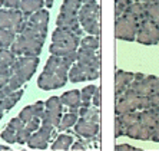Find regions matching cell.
Listing matches in <instances>:
<instances>
[{
  "mask_svg": "<svg viewBox=\"0 0 159 151\" xmlns=\"http://www.w3.org/2000/svg\"><path fill=\"white\" fill-rule=\"evenodd\" d=\"M2 6H3V0H0V7H2Z\"/></svg>",
  "mask_w": 159,
  "mask_h": 151,
  "instance_id": "obj_55",
  "label": "cell"
},
{
  "mask_svg": "<svg viewBox=\"0 0 159 151\" xmlns=\"http://www.w3.org/2000/svg\"><path fill=\"white\" fill-rule=\"evenodd\" d=\"M80 48L85 49H92V51H98L100 48V41L98 36H83L80 39Z\"/></svg>",
  "mask_w": 159,
  "mask_h": 151,
  "instance_id": "obj_29",
  "label": "cell"
},
{
  "mask_svg": "<svg viewBox=\"0 0 159 151\" xmlns=\"http://www.w3.org/2000/svg\"><path fill=\"white\" fill-rule=\"evenodd\" d=\"M9 75H4V74H2L0 72V88H3L4 85H7V82H9Z\"/></svg>",
  "mask_w": 159,
  "mask_h": 151,
  "instance_id": "obj_47",
  "label": "cell"
},
{
  "mask_svg": "<svg viewBox=\"0 0 159 151\" xmlns=\"http://www.w3.org/2000/svg\"><path fill=\"white\" fill-rule=\"evenodd\" d=\"M17 117L20 118V119H22V121L25 122V124H26L27 121H30V119H32V118L34 117L33 107H32V105H29V107H25L22 111H20V112H19Z\"/></svg>",
  "mask_w": 159,
  "mask_h": 151,
  "instance_id": "obj_34",
  "label": "cell"
},
{
  "mask_svg": "<svg viewBox=\"0 0 159 151\" xmlns=\"http://www.w3.org/2000/svg\"><path fill=\"white\" fill-rule=\"evenodd\" d=\"M11 10L10 9H0V27L11 30Z\"/></svg>",
  "mask_w": 159,
  "mask_h": 151,
  "instance_id": "obj_31",
  "label": "cell"
},
{
  "mask_svg": "<svg viewBox=\"0 0 159 151\" xmlns=\"http://www.w3.org/2000/svg\"><path fill=\"white\" fill-rule=\"evenodd\" d=\"M72 144H73V137L69 134H60L55 140V143L52 144V150H69Z\"/></svg>",
  "mask_w": 159,
  "mask_h": 151,
  "instance_id": "obj_22",
  "label": "cell"
},
{
  "mask_svg": "<svg viewBox=\"0 0 159 151\" xmlns=\"http://www.w3.org/2000/svg\"><path fill=\"white\" fill-rule=\"evenodd\" d=\"M7 127H9V128H11L13 131H17V129H20V128H23V127H25V122H23L19 117H15V118H11L10 121H9Z\"/></svg>",
  "mask_w": 159,
  "mask_h": 151,
  "instance_id": "obj_39",
  "label": "cell"
},
{
  "mask_svg": "<svg viewBox=\"0 0 159 151\" xmlns=\"http://www.w3.org/2000/svg\"><path fill=\"white\" fill-rule=\"evenodd\" d=\"M52 42L53 43H62V42H73V43H78L80 45V36L73 32H69V30H65V29H57L53 30L52 33Z\"/></svg>",
  "mask_w": 159,
  "mask_h": 151,
  "instance_id": "obj_12",
  "label": "cell"
},
{
  "mask_svg": "<svg viewBox=\"0 0 159 151\" xmlns=\"http://www.w3.org/2000/svg\"><path fill=\"white\" fill-rule=\"evenodd\" d=\"M32 107H33V111H34V117L42 118V115H43V112H44V102L37 101V102L33 104Z\"/></svg>",
  "mask_w": 159,
  "mask_h": 151,
  "instance_id": "obj_40",
  "label": "cell"
},
{
  "mask_svg": "<svg viewBox=\"0 0 159 151\" xmlns=\"http://www.w3.org/2000/svg\"><path fill=\"white\" fill-rule=\"evenodd\" d=\"M11 92H13V89H11L9 85H4L3 88H0V100H2V98H4V96L10 95Z\"/></svg>",
  "mask_w": 159,
  "mask_h": 151,
  "instance_id": "obj_46",
  "label": "cell"
},
{
  "mask_svg": "<svg viewBox=\"0 0 159 151\" xmlns=\"http://www.w3.org/2000/svg\"><path fill=\"white\" fill-rule=\"evenodd\" d=\"M102 104V95H100V88H96L95 94L92 96V105H95V108H99Z\"/></svg>",
  "mask_w": 159,
  "mask_h": 151,
  "instance_id": "obj_41",
  "label": "cell"
},
{
  "mask_svg": "<svg viewBox=\"0 0 159 151\" xmlns=\"http://www.w3.org/2000/svg\"><path fill=\"white\" fill-rule=\"evenodd\" d=\"M3 114H4V111L0 108V119H2V117H3Z\"/></svg>",
  "mask_w": 159,
  "mask_h": 151,
  "instance_id": "obj_54",
  "label": "cell"
},
{
  "mask_svg": "<svg viewBox=\"0 0 159 151\" xmlns=\"http://www.w3.org/2000/svg\"><path fill=\"white\" fill-rule=\"evenodd\" d=\"M75 133L78 135L83 137V138H92L96 134H99V124L98 122L88 121L85 118L78 119V122L75 124Z\"/></svg>",
  "mask_w": 159,
  "mask_h": 151,
  "instance_id": "obj_8",
  "label": "cell"
},
{
  "mask_svg": "<svg viewBox=\"0 0 159 151\" xmlns=\"http://www.w3.org/2000/svg\"><path fill=\"white\" fill-rule=\"evenodd\" d=\"M125 133H126V128L118 119H115V137L116 138H118V137H122V135H125Z\"/></svg>",
  "mask_w": 159,
  "mask_h": 151,
  "instance_id": "obj_42",
  "label": "cell"
},
{
  "mask_svg": "<svg viewBox=\"0 0 159 151\" xmlns=\"http://www.w3.org/2000/svg\"><path fill=\"white\" fill-rule=\"evenodd\" d=\"M44 4H46L48 7H52V6H53V0H44Z\"/></svg>",
  "mask_w": 159,
  "mask_h": 151,
  "instance_id": "obj_51",
  "label": "cell"
},
{
  "mask_svg": "<svg viewBox=\"0 0 159 151\" xmlns=\"http://www.w3.org/2000/svg\"><path fill=\"white\" fill-rule=\"evenodd\" d=\"M60 101H62L63 105H67L72 111L79 110L80 107V91L78 89H73V91H67L60 96Z\"/></svg>",
  "mask_w": 159,
  "mask_h": 151,
  "instance_id": "obj_16",
  "label": "cell"
},
{
  "mask_svg": "<svg viewBox=\"0 0 159 151\" xmlns=\"http://www.w3.org/2000/svg\"><path fill=\"white\" fill-rule=\"evenodd\" d=\"M16 39V33L10 29L0 27V48H10Z\"/></svg>",
  "mask_w": 159,
  "mask_h": 151,
  "instance_id": "obj_24",
  "label": "cell"
},
{
  "mask_svg": "<svg viewBox=\"0 0 159 151\" xmlns=\"http://www.w3.org/2000/svg\"><path fill=\"white\" fill-rule=\"evenodd\" d=\"M79 48L78 43H73V42H62V43H53L50 45V55H56V56H66L72 52H76Z\"/></svg>",
  "mask_w": 159,
  "mask_h": 151,
  "instance_id": "obj_13",
  "label": "cell"
},
{
  "mask_svg": "<svg viewBox=\"0 0 159 151\" xmlns=\"http://www.w3.org/2000/svg\"><path fill=\"white\" fill-rule=\"evenodd\" d=\"M70 148H73V150H85V148H86V144L82 143V141H78V143H73V144H72Z\"/></svg>",
  "mask_w": 159,
  "mask_h": 151,
  "instance_id": "obj_48",
  "label": "cell"
},
{
  "mask_svg": "<svg viewBox=\"0 0 159 151\" xmlns=\"http://www.w3.org/2000/svg\"><path fill=\"white\" fill-rule=\"evenodd\" d=\"M116 4H115V12H116V17L119 16H122L125 13V10L128 9L130 3H132L133 0H115Z\"/></svg>",
  "mask_w": 159,
  "mask_h": 151,
  "instance_id": "obj_35",
  "label": "cell"
},
{
  "mask_svg": "<svg viewBox=\"0 0 159 151\" xmlns=\"http://www.w3.org/2000/svg\"><path fill=\"white\" fill-rule=\"evenodd\" d=\"M142 3H155V2H158V0H141Z\"/></svg>",
  "mask_w": 159,
  "mask_h": 151,
  "instance_id": "obj_53",
  "label": "cell"
},
{
  "mask_svg": "<svg viewBox=\"0 0 159 151\" xmlns=\"http://www.w3.org/2000/svg\"><path fill=\"white\" fill-rule=\"evenodd\" d=\"M135 41L142 45H156L159 43V25L152 22L151 19L145 17L139 22L138 33Z\"/></svg>",
  "mask_w": 159,
  "mask_h": 151,
  "instance_id": "obj_5",
  "label": "cell"
},
{
  "mask_svg": "<svg viewBox=\"0 0 159 151\" xmlns=\"http://www.w3.org/2000/svg\"><path fill=\"white\" fill-rule=\"evenodd\" d=\"M125 15L133 17L135 20L141 22L142 19L146 17V10H145V3L142 2H132L125 10Z\"/></svg>",
  "mask_w": 159,
  "mask_h": 151,
  "instance_id": "obj_17",
  "label": "cell"
},
{
  "mask_svg": "<svg viewBox=\"0 0 159 151\" xmlns=\"http://www.w3.org/2000/svg\"><path fill=\"white\" fill-rule=\"evenodd\" d=\"M96 3V0H82V4H93Z\"/></svg>",
  "mask_w": 159,
  "mask_h": 151,
  "instance_id": "obj_50",
  "label": "cell"
},
{
  "mask_svg": "<svg viewBox=\"0 0 159 151\" xmlns=\"http://www.w3.org/2000/svg\"><path fill=\"white\" fill-rule=\"evenodd\" d=\"M125 135L129 137V138H133V140L149 141L151 140V128H149V127H145L141 121H138L126 128Z\"/></svg>",
  "mask_w": 159,
  "mask_h": 151,
  "instance_id": "obj_9",
  "label": "cell"
},
{
  "mask_svg": "<svg viewBox=\"0 0 159 151\" xmlns=\"http://www.w3.org/2000/svg\"><path fill=\"white\" fill-rule=\"evenodd\" d=\"M23 94H25V91H23V89L13 91L10 95L4 96V98H2V100H0V108H2L3 111L11 110V108H13L16 104L19 102V100H20V98L23 96Z\"/></svg>",
  "mask_w": 159,
  "mask_h": 151,
  "instance_id": "obj_18",
  "label": "cell"
},
{
  "mask_svg": "<svg viewBox=\"0 0 159 151\" xmlns=\"http://www.w3.org/2000/svg\"><path fill=\"white\" fill-rule=\"evenodd\" d=\"M56 25H57V27H60V29L73 32V33L79 35L80 37H82V35H83V30L80 29V23H79L78 16H66V15L59 13V16L56 19Z\"/></svg>",
  "mask_w": 159,
  "mask_h": 151,
  "instance_id": "obj_7",
  "label": "cell"
},
{
  "mask_svg": "<svg viewBox=\"0 0 159 151\" xmlns=\"http://www.w3.org/2000/svg\"><path fill=\"white\" fill-rule=\"evenodd\" d=\"M138 27H139V22L123 13L122 16L116 17V22H115L116 39H119V41H128V42L135 41L136 33H138Z\"/></svg>",
  "mask_w": 159,
  "mask_h": 151,
  "instance_id": "obj_2",
  "label": "cell"
},
{
  "mask_svg": "<svg viewBox=\"0 0 159 151\" xmlns=\"http://www.w3.org/2000/svg\"><path fill=\"white\" fill-rule=\"evenodd\" d=\"M30 135H32V133H30L26 127L17 129V131H16V143L17 144H26L27 140L30 138Z\"/></svg>",
  "mask_w": 159,
  "mask_h": 151,
  "instance_id": "obj_33",
  "label": "cell"
},
{
  "mask_svg": "<svg viewBox=\"0 0 159 151\" xmlns=\"http://www.w3.org/2000/svg\"><path fill=\"white\" fill-rule=\"evenodd\" d=\"M27 22H29L30 25H33V26H36V27H39V29L43 30V32H48L49 12L48 10H43V9L34 12V13H32V15L29 16V20H27Z\"/></svg>",
  "mask_w": 159,
  "mask_h": 151,
  "instance_id": "obj_14",
  "label": "cell"
},
{
  "mask_svg": "<svg viewBox=\"0 0 159 151\" xmlns=\"http://www.w3.org/2000/svg\"><path fill=\"white\" fill-rule=\"evenodd\" d=\"M37 65H39V56H20L15 61L11 71L23 82H29L36 72Z\"/></svg>",
  "mask_w": 159,
  "mask_h": 151,
  "instance_id": "obj_4",
  "label": "cell"
},
{
  "mask_svg": "<svg viewBox=\"0 0 159 151\" xmlns=\"http://www.w3.org/2000/svg\"><path fill=\"white\" fill-rule=\"evenodd\" d=\"M100 7L98 3L82 4L78 12V19L85 32L93 36H100Z\"/></svg>",
  "mask_w": 159,
  "mask_h": 151,
  "instance_id": "obj_1",
  "label": "cell"
},
{
  "mask_svg": "<svg viewBox=\"0 0 159 151\" xmlns=\"http://www.w3.org/2000/svg\"><path fill=\"white\" fill-rule=\"evenodd\" d=\"M44 108L53 111H62V101H60L59 96H52L44 102Z\"/></svg>",
  "mask_w": 159,
  "mask_h": 151,
  "instance_id": "obj_32",
  "label": "cell"
},
{
  "mask_svg": "<svg viewBox=\"0 0 159 151\" xmlns=\"http://www.w3.org/2000/svg\"><path fill=\"white\" fill-rule=\"evenodd\" d=\"M23 84H25V82H23L16 74H11L10 78H9V82H7V85L10 86L11 89H13V91H17V89H20V86H22Z\"/></svg>",
  "mask_w": 159,
  "mask_h": 151,
  "instance_id": "obj_37",
  "label": "cell"
},
{
  "mask_svg": "<svg viewBox=\"0 0 159 151\" xmlns=\"http://www.w3.org/2000/svg\"><path fill=\"white\" fill-rule=\"evenodd\" d=\"M133 75L132 72H126V71L118 69L115 75V91H116V96H119L120 94L125 91L133 81Z\"/></svg>",
  "mask_w": 159,
  "mask_h": 151,
  "instance_id": "obj_10",
  "label": "cell"
},
{
  "mask_svg": "<svg viewBox=\"0 0 159 151\" xmlns=\"http://www.w3.org/2000/svg\"><path fill=\"white\" fill-rule=\"evenodd\" d=\"M43 4H44V0H20L19 9H20L23 13V19L27 20L32 13L40 10Z\"/></svg>",
  "mask_w": 159,
  "mask_h": 151,
  "instance_id": "obj_15",
  "label": "cell"
},
{
  "mask_svg": "<svg viewBox=\"0 0 159 151\" xmlns=\"http://www.w3.org/2000/svg\"><path fill=\"white\" fill-rule=\"evenodd\" d=\"M96 91L95 85H88L80 91V107H90L92 105V96Z\"/></svg>",
  "mask_w": 159,
  "mask_h": 151,
  "instance_id": "obj_26",
  "label": "cell"
},
{
  "mask_svg": "<svg viewBox=\"0 0 159 151\" xmlns=\"http://www.w3.org/2000/svg\"><path fill=\"white\" fill-rule=\"evenodd\" d=\"M149 102H151V107H156L159 105V92H151L148 95Z\"/></svg>",
  "mask_w": 159,
  "mask_h": 151,
  "instance_id": "obj_45",
  "label": "cell"
},
{
  "mask_svg": "<svg viewBox=\"0 0 159 151\" xmlns=\"http://www.w3.org/2000/svg\"><path fill=\"white\" fill-rule=\"evenodd\" d=\"M40 124H42L40 118H39V117H33L30 121H27L26 124H25V127L29 129L30 133H34V131H37V128L40 127Z\"/></svg>",
  "mask_w": 159,
  "mask_h": 151,
  "instance_id": "obj_38",
  "label": "cell"
},
{
  "mask_svg": "<svg viewBox=\"0 0 159 151\" xmlns=\"http://www.w3.org/2000/svg\"><path fill=\"white\" fill-rule=\"evenodd\" d=\"M16 61V55L6 48H0V72L10 76L13 74L11 66Z\"/></svg>",
  "mask_w": 159,
  "mask_h": 151,
  "instance_id": "obj_11",
  "label": "cell"
},
{
  "mask_svg": "<svg viewBox=\"0 0 159 151\" xmlns=\"http://www.w3.org/2000/svg\"><path fill=\"white\" fill-rule=\"evenodd\" d=\"M0 150H4V151H9L10 148L7 147V145H3V144H0Z\"/></svg>",
  "mask_w": 159,
  "mask_h": 151,
  "instance_id": "obj_52",
  "label": "cell"
},
{
  "mask_svg": "<svg viewBox=\"0 0 159 151\" xmlns=\"http://www.w3.org/2000/svg\"><path fill=\"white\" fill-rule=\"evenodd\" d=\"M79 119V114H78V110L76 111H70L69 114H66L65 117H62V119H60V124H59V128L62 129H67L70 128V127H73L76 122H78Z\"/></svg>",
  "mask_w": 159,
  "mask_h": 151,
  "instance_id": "obj_27",
  "label": "cell"
},
{
  "mask_svg": "<svg viewBox=\"0 0 159 151\" xmlns=\"http://www.w3.org/2000/svg\"><path fill=\"white\" fill-rule=\"evenodd\" d=\"M48 144H49V141L46 140L43 135H40L37 131L32 133L30 138L27 140V145H29L30 148H36V150H44V148H48Z\"/></svg>",
  "mask_w": 159,
  "mask_h": 151,
  "instance_id": "obj_21",
  "label": "cell"
},
{
  "mask_svg": "<svg viewBox=\"0 0 159 151\" xmlns=\"http://www.w3.org/2000/svg\"><path fill=\"white\" fill-rule=\"evenodd\" d=\"M82 6V0H63L60 6V13L66 16H78V12Z\"/></svg>",
  "mask_w": 159,
  "mask_h": 151,
  "instance_id": "obj_19",
  "label": "cell"
},
{
  "mask_svg": "<svg viewBox=\"0 0 159 151\" xmlns=\"http://www.w3.org/2000/svg\"><path fill=\"white\" fill-rule=\"evenodd\" d=\"M67 79H70V82H83L86 81V75L85 72L78 66V63L75 62L67 72Z\"/></svg>",
  "mask_w": 159,
  "mask_h": 151,
  "instance_id": "obj_28",
  "label": "cell"
},
{
  "mask_svg": "<svg viewBox=\"0 0 159 151\" xmlns=\"http://www.w3.org/2000/svg\"><path fill=\"white\" fill-rule=\"evenodd\" d=\"M42 124H50L53 127H59L60 119H62V111H53V110H46L42 115Z\"/></svg>",
  "mask_w": 159,
  "mask_h": 151,
  "instance_id": "obj_20",
  "label": "cell"
},
{
  "mask_svg": "<svg viewBox=\"0 0 159 151\" xmlns=\"http://www.w3.org/2000/svg\"><path fill=\"white\" fill-rule=\"evenodd\" d=\"M0 137H2V140H4L6 143H9V144H13V143H16V131H13L11 128H6L3 131V133L0 134Z\"/></svg>",
  "mask_w": 159,
  "mask_h": 151,
  "instance_id": "obj_36",
  "label": "cell"
},
{
  "mask_svg": "<svg viewBox=\"0 0 159 151\" xmlns=\"http://www.w3.org/2000/svg\"><path fill=\"white\" fill-rule=\"evenodd\" d=\"M116 150H135V147H132L129 144H119V145H116Z\"/></svg>",
  "mask_w": 159,
  "mask_h": 151,
  "instance_id": "obj_49",
  "label": "cell"
},
{
  "mask_svg": "<svg viewBox=\"0 0 159 151\" xmlns=\"http://www.w3.org/2000/svg\"><path fill=\"white\" fill-rule=\"evenodd\" d=\"M44 42L25 37L23 35H19L11 45L10 51L17 56H39L42 52V46Z\"/></svg>",
  "mask_w": 159,
  "mask_h": 151,
  "instance_id": "obj_3",
  "label": "cell"
},
{
  "mask_svg": "<svg viewBox=\"0 0 159 151\" xmlns=\"http://www.w3.org/2000/svg\"><path fill=\"white\" fill-rule=\"evenodd\" d=\"M151 140L155 141V143H159V121L156 122V125L151 129Z\"/></svg>",
  "mask_w": 159,
  "mask_h": 151,
  "instance_id": "obj_44",
  "label": "cell"
},
{
  "mask_svg": "<svg viewBox=\"0 0 159 151\" xmlns=\"http://www.w3.org/2000/svg\"><path fill=\"white\" fill-rule=\"evenodd\" d=\"M3 6L7 9H19L20 0H3Z\"/></svg>",
  "mask_w": 159,
  "mask_h": 151,
  "instance_id": "obj_43",
  "label": "cell"
},
{
  "mask_svg": "<svg viewBox=\"0 0 159 151\" xmlns=\"http://www.w3.org/2000/svg\"><path fill=\"white\" fill-rule=\"evenodd\" d=\"M139 121L143 124L145 127H149V128H153L156 125V122H158V118L155 117V114L152 112L151 108L148 110H142L139 111Z\"/></svg>",
  "mask_w": 159,
  "mask_h": 151,
  "instance_id": "obj_23",
  "label": "cell"
},
{
  "mask_svg": "<svg viewBox=\"0 0 159 151\" xmlns=\"http://www.w3.org/2000/svg\"><path fill=\"white\" fill-rule=\"evenodd\" d=\"M67 76H60V75L43 71L37 79V86L40 89H44V91H53V89H59L65 86Z\"/></svg>",
  "mask_w": 159,
  "mask_h": 151,
  "instance_id": "obj_6",
  "label": "cell"
},
{
  "mask_svg": "<svg viewBox=\"0 0 159 151\" xmlns=\"http://www.w3.org/2000/svg\"><path fill=\"white\" fill-rule=\"evenodd\" d=\"M116 119H118L125 128H128L129 125H132V124H135V122L139 121V111H132V112H126V114L116 115Z\"/></svg>",
  "mask_w": 159,
  "mask_h": 151,
  "instance_id": "obj_25",
  "label": "cell"
},
{
  "mask_svg": "<svg viewBox=\"0 0 159 151\" xmlns=\"http://www.w3.org/2000/svg\"><path fill=\"white\" fill-rule=\"evenodd\" d=\"M145 10H146V17L159 25V0L155 3H145Z\"/></svg>",
  "mask_w": 159,
  "mask_h": 151,
  "instance_id": "obj_30",
  "label": "cell"
}]
</instances>
